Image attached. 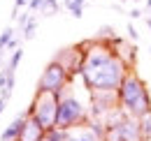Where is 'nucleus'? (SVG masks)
I'll use <instances>...</instances> for the list:
<instances>
[{
  "instance_id": "f257e3e1",
  "label": "nucleus",
  "mask_w": 151,
  "mask_h": 141,
  "mask_svg": "<svg viewBox=\"0 0 151 141\" xmlns=\"http://www.w3.org/2000/svg\"><path fill=\"white\" fill-rule=\"evenodd\" d=\"M81 81L88 93L93 90H119L123 76L128 74V65L119 58V53L105 39H91L81 44Z\"/></svg>"
},
{
  "instance_id": "f03ea898",
  "label": "nucleus",
  "mask_w": 151,
  "mask_h": 141,
  "mask_svg": "<svg viewBox=\"0 0 151 141\" xmlns=\"http://www.w3.org/2000/svg\"><path fill=\"white\" fill-rule=\"evenodd\" d=\"M116 93H119V104H121V109H123L126 113L139 118V116H144L147 111H151L149 90L144 86V81L132 70H128V74L123 76V81H121V86H119Z\"/></svg>"
},
{
  "instance_id": "7ed1b4c3",
  "label": "nucleus",
  "mask_w": 151,
  "mask_h": 141,
  "mask_svg": "<svg viewBox=\"0 0 151 141\" xmlns=\"http://www.w3.org/2000/svg\"><path fill=\"white\" fill-rule=\"evenodd\" d=\"M91 118L86 102L79 100V95L72 88V81L58 93V113H56V127L72 130L77 125H84Z\"/></svg>"
},
{
  "instance_id": "20e7f679",
  "label": "nucleus",
  "mask_w": 151,
  "mask_h": 141,
  "mask_svg": "<svg viewBox=\"0 0 151 141\" xmlns=\"http://www.w3.org/2000/svg\"><path fill=\"white\" fill-rule=\"evenodd\" d=\"M56 113H58V95L56 93H47V90H37L33 104L28 109V116L44 132H49V130L56 127Z\"/></svg>"
},
{
  "instance_id": "39448f33",
  "label": "nucleus",
  "mask_w": 151,
  "mask_h": 141,
  "mask_svg": "<svg viewBox=\"0 0 151 141\" xmlns=\"http://www.w3.org/2000/svg\"><path fill=\"white\" fill-rule=\"evenodd\" d=\"M70 81H72L70 72L65 70L60 63L51 60V63L44 67L42 76H40V81H37V90H47V93H56V95H58V93L65 88Z\"/></svg>"
},
{
  "instance_id": "423d86ee",
  "label": "nucleus",
  "mask_w": 151,
  "mask_h": 141,
  "mask_svg": "<svg viewBox=\"0 0 151 141\" xmlns=\"http://www.w3.org/2000/svg\"><path fill=\"white\" fill-rule=\"evenodd\" d=\"M26 120H28V111H23V113H19L12 123L7 125L2 132H0V141H14L17 137H21V132H23V125H26Z\"/></svg>"
},
{
  "instance_id": "0eeeda50",
  "label": "nucleus",
  "mask_w": 151,
  "mask_h": 141,
  "mask_svg": "<svg viewBox=\"0 0 151 141\" xmlns=\"http://www.w3.org/2000/svg\"><path fill=\"white\" fill-rule=\"evenodd\" d=\"M68 141H105V139L98 137L88 127V123H84V125H77L72 130H68Z\"/></svg>"
},
{
  "instance_id": "6e6552de",
  "label": "nucleus",
  "mask_w": 151,
  "mask_h": 141,
  "mask_svg": "<svg viewBox=\"0 0 151 141\" xmlns=\"http://www.w3.org/2000/svg\"><path fill=\"white\" fill-rule=\"evenodd\" d=\"M44 134H47V132L28 116V120H26V125H23V132H21L19 139L21 141H44Z\"/></svg>"
},
{
  "instance_id": "1a4fd4ad",
  "label": "nucleus",
  "mask_w": 151,
  "mask_h": 141,
  "mask_svg": "<svg viewBox=\"0 0 151 141\" xmlns=\"http://www.w3.org/2000/svg\"><path fill=\"white\" fill-rule=\"evenodd\" d=\"M37 23H40V19L35 16V14H30V19L26 21V26L21 28V33H17V35L21 37V42H28V39H33V37H35V30H37Z\"/></svg>"
},
{
  "instance_id": "9d476101",
  "label": "nucleus",
  "mask_w": 151,
  "mask_h": 141,
  "mask_svg": "<svg viewBox=\"0 0 151 141\" xmlns=\"http://www.w3.org/2000/svg\"><path fill=\"white\" fill-rule=\"evenodd\" d=\"M84 5H86V0H63V7H65L75 19L84 16Z\"/></svg>"
},
{
  "instance_id": "9b49d317",
  "label": "nucleus",
  "mask_w": 151,
  "mask_h": 141,
  "mask_svg": "<svg viewBox=\"0 0 151 141\" xmlns=\"http://www.w3.org/2000/svg\"><path fill=\"white\" fill-rule=\"evenodd\" d=\"M58 9H60V2L58 0H44L40 5L37 14H42V16H54V14H58Z\"/></svg>"
},
{
  "instance_id": "f8f14e48",
  "label": "nucleus",
  "mask_w": 151,
  "mask_h": 141,
  "mask_svg": "<svg viewBox=\"0 0 151 141\" xmlns=\"http://www.w3.org/2000/svg\"><path fill=\"white\" fill-rule=\"evenodd\" d=\"M14 35H17V28L14 26H7L5 30H2V35H0V51L5 53V49H7V44L14 39Z\"/></svg>"
},
{
  "instance_id": "ddd939ff",
  "label": "nucleus",
  "mask_w": 151,
  "mask_h": 141,
  "mask_svg": "<svg viewBox=\"0 0 151 141\" xmlns=\"http://www.w3.org/2000/svg\"><path fill=\"white\" fill-rule=\"evenodd\" d=\"M44 141H68V130L63 127H54L44 134Z\"/></svg>"
},
{
  "instance_id": "4468645a",
  "label": "nucleus",
  "mask_w": 151,
  "mask_h": 141,
  "mask_svg": "<svg viewBox=\"0 0 151 141\" xmlns=\"http://www.w3.org/2000/svg\"><path fill=\"white\" fill-rule=\"evenodd\" d=\"M139 127H142L144 141H149L151 139V111H147L144 116H139Z\"/></svg>"
},
{
  "instance_id": "2eb2a0df",
  "label": "nucleus",
  "mask_w": 151,
  "mask_h": 141,
  "mask_svg": "<svg viewBox=\"0 0 151 141\" xmlns=\"http://www.w3.org/2000/svg\"><path fill=\"white\" fill-rule=\"evenodd\" d=\"M21 58H23V49H19V46H17L14 51L9 53V58H7L5 63H7V67H9V70L17 72V67H19V63H21Z\"/></svg>"
},
{
  "instance_id": "dca6fc26",
  "label": "nucleus",
  "mask_w": 151,
  "mask_h": 141,
  "mask_svg": "<svg viewBox=\"0 0 151 141\" xmlns=\"http://www.w3.org/2000/svg\"><path fill=\"white\" fill-rule=\"evenodd\" d=\"M28 2H30V0H14V9H12V19H17L21 14V9H23V7H28Z\"/></svg>"
},
{
  "instance_id": "f3484780",
  "label": "nucleus",
  "mask_w": 151,
  "mask_h": 141,
  "mask_svg": "<svg viewBox=\"0 0 151 141\" xmlns=\"http://www.w3.org/2000/svg\"><path fill=\"white\" fill-rule=\"evenodd\" d=\"M128 37H130L132 42H135V39H139V35H137V30H135V26H132V23H128Z\"/></svg>"
},
{
  "instance_id": "a211bd4d",
  "label": "nucleus",
  "mask_w": 151,
  "mask_h": 141,
  "mask_svg": "<svg viewBox=\"0 0 151 141\" xmlns=\"http://www.w3.org/2000/svg\"><path fill=\"white\" fill-rule=\"evenodd\" d=\"M42 2H44V0H30V2H28V9H30V12H37Z\"/></svg>"
},
{
  "instance_id": "6ab92c4d",
  "label": "nucleus",
  "mask_w": 151,
  "mask_h": 141,
  "mask_svg": "<svg viewBox=\"0 0 151 141\" xmlns=\"http://www.w3.org/2000/svg\"><path fill=\"white\" fill-rule=\"evenodd\" d=\"M139 16H142L139 9H130V19H139Z\"/></svg>"
},
{
  "instance_id": "aec40b11",
  "label": "nucleus",
  "mask_w": 151,
  "mask_h": 141,
  "mask_svg": "<svg viewBox=\"0 0 151 141\" xmlns=\"http://www.w3.org/2000/svg\"><path fill=\"white\" fill-rule=\"evenodd\" d=\"M147 9H149V12H151V0H147Z\"/></svg>"
},
{
  "instance_id": "412c9836",
  "label": "nucleus",
  "mask_w": 151,
  "mask_h": 141,
  "mask_svg": "<svg viewBox=\"0 0 151 141\" xmlns=\"http://www.w3.org/2000/svg\"><path fill=\"white\" fill-rule=\"evenodd\" d=\"M147 26H149V30H151V16H149V19H147Z\"/></svg>"
},
{
  "instance_id": "4be33fe9",
  "label": "nucleus",
  "mask_w": 151,
  "mask_h": 141,
  "mask_svg": "<svg viewBox=\"0 0 151 141\" xmlns=\"http://www.w3.org/2000/svg\"><path fill=\"white\" fill-rule=\"evenodd\" d=\"M132 2H142V0H132Z\"/></svg>"
},
{
  "instance_id": "5701e85b",
  "label": "nucleus",
  "mask_w": 151,
  "mask_h": 141,
  "mask_svg": "<svg viewBox=\"0 0 151 141\" xmlns=\"http://www.w3.org/2000/svg\"><path fill=\"white\" fill-rule=\"evenodd\" d=\"M14 141H21V139H19V137H17V139H14Z\"/></svg>"
},
{
  "instance_id": "b1692460",
  "label": "nucleus",
  "mask_w": 151,
  "mask_h": 141,
  "mask_svg": "<svg viewBox=\"0 0 151 141\" xmlns=\"http://www.w3.org/2000/svg\"><path fill=\"white\" fill-rule=\"evenodd\" d=\"M149 51H151V49H149Z\"/></svg>"
}]
</instances>
